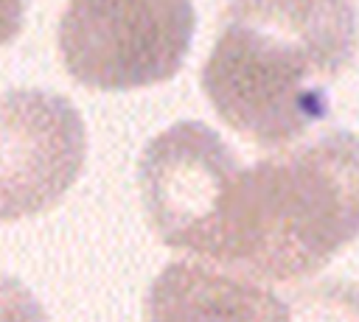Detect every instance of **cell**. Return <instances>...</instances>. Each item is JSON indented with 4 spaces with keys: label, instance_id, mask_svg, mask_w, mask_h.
<instances>
[{
    "label": "cell",
    "instance_id": "5b68a950",
    "mask_svg": "<svg viewBox=\"0 0 359 322\" xmlns=\"http://www.w3.org/2000/svg\"><path fill=\"white\" fill-rule=\"evenodd\" d=\"M238 160L199 120H180L146 146L137 162V185L143 213L165 246L202 258L222 190Z\"/></svg>",
    "mask_w": 359,
    "mask_h": 322
},
{
    "label": "cell",
    "instance_id": "277c9868",
    "mask_svg": "<svg viewBox=\"0 0 359 322\" xmlns=\"http://www.w3.org/2000/svg\"><path fill=\"white\" fill-rule=\"evenodd\" d=\"M87 157L79 109L56 92H0V221L42 216L76 185Z\"/></svg>",
    "mask_w": 359,
    "mask_h": 322
},
{
    "label": "cell",
    "instance_id": "9c48e42d",
    "mask_svg": "<svg viewBox=\"0 0 359 322\" xmlns=\"http://www.w3.org/2000/svg\"><path fill=\"white\" fill-rule=\"evenodd\" d=\"M25 22V0H0V48L8 45Z\"/></svg>",
    "mask_w": 359,
    "mask_h": 322
},
{
    "label": "cell",
    "instance_id": "6da1fadb",
    "mask_svg": "<svg viewBox=\"0 0 359 322\" xmlns=\"http://www.w3.org/2000/svg\"><path fill=\"white\" fill-rule=\"evenodd\" d=\"M356 50L353 0H227L202 90L244 140L289 146L328 115L331 84Z\"/></svg>",
    "mask_w": 359,
    "mask_h": 322
},
{
    "label": "cell",
    "instance_id": "ba28073f",
    "mask_svg": "<svg viewBox=\"0 0 359 322\" xmlns=\"http://www.w3.org/2000/svg\"><path fill=\"white\" fill-rule=\"evenodd\" d=\"M0 322H48L39 300L8 274H0Z\"/></svg>",
    "mask_w": 359,
    "mask_h": 322
},
{
    "label": "cell",
    "instance_id": "8992f818",
    "mask_svg": "<svg viewBox=\"0 0 359 322\" xmlns=\"http://www.w3.org/2000/svg\"><path fill=\"white\" fill-rule=\"evenodd\" d=\"M149 322H292L283 302L264 280L205 263H168L151 283L146 300Z\"/></svg>",
    "mask_w": 359,
    "mask_h": 322
},
{
    "label": "cell",
    "instance_id": "52a82bcc",
    "mask_svg": "<svg viewBox=\"0 0 359 322\" xmlns=\"http://www.w3.org/2000/svg\"><path fill=\"white\" fill-rule=\"evenodd\" d=\"M292 322H359V288L342 280L303 288L289 302Z\"/></svg>",
    "mask_w": 359,
    "mask_h": 322
},
{
    "label": "cell",
    "instance_id": "7a4b0ae2",
    "mask_svg": "<svg viewBox=\"0 0 359 322\" xmlns=\"http://www.w3.org/2000/svg\"><path fill=\"white\" fill-rule=\"evenodd\" d=\"M359 235V134L320 132L233 168L205 260L255 280L297 283Z\"/></svg>",
    "mask_w": 359,
    "mask_h": 322
},
{
    "label": "cell",
    "instance_id": "3957f363",
    "mask_svg": "<svg viewBox=\"0 0 359 322\" xmlns=\"http://www.w3.org/2000/svg\"><path fill=\"white\" fill-rule=\"evenodd\" d=\"M194 25L191 0H67L59 20L62 64L93 90L163 84L182 67Z\"/></svg>",
    "mask_w": 359,
    "mask_h": 322
}]
</instances>
